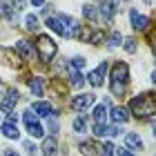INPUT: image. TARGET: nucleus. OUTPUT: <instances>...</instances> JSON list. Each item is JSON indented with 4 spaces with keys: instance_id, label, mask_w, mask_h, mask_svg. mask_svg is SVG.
<instances>
[{
    "instance_id": "a211bd4d",
    "label": "nucleus",
    "mask_w": 156,
    "mask_h": 156,
    "mask_svg": "<svg viewBox=\"0 0 156 156\" xmlns=\"http://www.w3.org/2000/svg\"><path fill=\"white\" fill-rule=\"evenodd\" d=\"M91 114H94V123L96 125H105V120H107V107H105V105H96Z\"/></svg>"
},
{
    "instance_id": "4468645a",
    "label": "nucleus",
    "mask_w": 156,
    "mask_h": 156,
    "mask_svg": "<svg viewBox=\"0 0 156 156\" xmlns=\"http://www.w3.org/2000/svg\"><path fill=\"white\" fill-rule=\"evenodd\" d=\"M116 0H103L101 2V13H103V18L105 20H112L114 18V13H116Z\"/></svg>"
},
{
    "instance_id": "20e7f679",
    "label": "nucleus",
    "mask_w": 156,
    "mask_h": 156,
    "mask_svg": "<svg viewBox=\"0 0 156 156\" xmlns=\"http://www.w3.org/2000/svg\"><path fill=\"white\" fill-rule=\"evenodd\" d=\"M112 80L114 83H123L127 85V80H129V67H127V62L118 60L114 67H112Z\"/></svg>"
},
{
    "instance_id": "6ab92c4d",
    "label": "nucleus",
    "mask_w": 156,
    "mask_h": 156,
    "mask_svg": "<svg viewBox=\"0 0 156 156\" xmlns=\"http://www.w3.org/2000/svg\"><path fill=\"white\" fill-rule=\"evenodd\" d=\"M2 134H5L7 138H18V136H20L18 125H13V123H2Z\"/></svg>"
},
{
    "instance_id": "c756f323",
    "label": "nucleus",
    "mask_w": 156,
    "mask_h": 156,
    "mask_svg": "<svg viewBox=\"0 0 156 156\" xmlns=\"http://www.w3.org/2000/svg\"><path fill=\"white\" fill-rule=\"evenodd\" d=\"M23 116H25V125H34V123H38V116L34 114L31 109H27V112H25Z\"/></svg>"
},
{
    "instance_id": "2eb2a0df",
    "label": "nucleus",
    "mask_w": 156,
    "mask_h": 156,
    "mask_svg": "<svg viewBox=\"0 0 156 156\" xmlns=\"http://www.w3.org/2000/svg\"><path fill=\"white\" fill-rule=\"evenodd\" d=\"M31 112H34L36 116H49V114H56V112H54V107H51V103H45V101L34 103Z\"/></svg>"
},
{
    "instance_id": "4be33fe9",
    "label": "nucleus",
    "mask_w": 156,
    "mask_h": 156,
    "mask_svg": "<svg viewBox=\"0 0 156 156\" xmlns=\"http://www.w3.org/2000/svg\"><path fill=\"white\" fill-rule=\"evenodd\" d=\"M29 89H31V94H34V96H42V80L34 76L31 80H29Z\"/></svg>"
},
{
    "instance_id": "423d86ee",
    "label": "nucleus",
    "mask_w": 156,
    "mask_h": 156,
    "mask_svg": "<svg viewBox=\"0 0 156 156\" xmlns=\"http://www.w3.org/2000/svg\"><path fill=\"white\" fill-rule=\"evenodd\" d=\"M16 51L20 54V58H23V60H31L34 56H36V49H34V45L29 40H18L16 42Z\"/></svg>"
},
{
    "instance_id": "a878e982",
    "label": "nucleus",
    "mask_w": 156,
    "mask_h": 156,
    "mask_svg": "<svg viewBox=\"0 0 156 156\" xmlns=\"http://www.w3.org/2000/svg\"><path fill=\"white\" fill-rule=\"evenodd\" d=\"M74 129L76 132H85V129H87V116H78L74 120Z\"/></svg>"
},
{
    "instance_id": "39448f33",
    "label": "nucleus",
    "mask_w": 156,
    "mask_h": 156,
    "mask_svg": "<svg viewBox=\"0 0 156 156\" xmlns=\"http://www.w3.org/2000/svg\"><path fill=\"white\" fill-rule=\"evenodd\" d=\"M0 16L7 18L9 23H16L18 20V9L13 5V0H0Z\"/></svg>"
},
{
    "instance_id": "bb28decb",
    "label": "nucleus",
    "mask_w": 156,
    "mask_h": 156,
    "mask_svg": "<svg viewBox=\"0 0 156 156\" xmlns=\"http://www.w3.org/2000/svg\"><path fill=\"white\" fill-rule=\"evenodd\" d=\"M120 42H123V36H120L118 31H114V34H112V36H109L107 45H109V49H114V47H118V45H120Z\"/></svg>"
},
{
    "instance_id": "473e14b6",
    "label": "nucleus",
    "mask_w": 156,
    "mask_h": 156,
    "mask_svg": "<svg viewBox=\"0 0 156 156\" xmlns=\"http://www.w3.org/2000/svg\"><path fill=\"white\" fill-rule=\"evenodd\" d=\"M72 65H74V69L85 67V58H83V56H74V58H72Z\"/></svg>"
},
{
    "instance_id": "9d476101",
    "label": "nucleus",
    "mask_w": 156,
    "mask_h": 156,
    "mask_svg": "<svg viewBox=\"0 0 156 156\" xmlns=\"http://www.w3.org/2000/svg\"><path fill=\"white\" fill-rule=\"evenodd\" d=\"M47 27L51 31H56L58 36H62V38H69V31H67V27L60 23V18H47Z\"/></svg>"
},
{
    "instance_id": "aec40b11",
    "label": "nucleus",
    "mask_w": 156,
    "mask_h": 156,
    "mask_svg": "<svg viewBox=\"0 0 156 156\" xmlns=\"http://www.w3.org/2000/svg\"><path fill=\"white\" fill-rule=\"evenodd\" d=\"M83 13H85V18L91 20V23H98V20H101V16H98V11H96L94 5H85L83 7Z\"/></svg>"
},
{
    "instance_id": "393cba45",
    "label": "nucleus",
    "mask_w": 156,
    "mask_h": 156,
    "mask_svg": "<svg viewBox=\"0 0 156 156\" xmlns=\"http://www.w3.org/2000/svg\"><path fill=\"white\" fill-rule=\"evenodd\" d=\"M47 129L51 132V134L58 132V116H56V114H49L47 116Z\"/></svg>"
},
{
    "instance_id": "4c0bfd02",
    "label": "nucleus",
    "mask_w": 156,
    "mask_h": 156,
    "mask_svg": "<svg viewBox=\"0 0 156 156\" xmlns=\"http://www.w3.org/2000/svg\"><path fill=\"white\" fill-rule=\"evenodd\" d=\"M5 156H20V154H16L13 150H5Z\"/></svg>"
},
{
    "instance_id": "7ed1b4c3",
    "label": "nucleus",
    "mask_w": 156,
    "mask_h": 156,
    "mask_svg": "<svg viewBox=\"0 0 156 156\" xmlns=\"http://www.w3.org/2000/svg\"><path fill=\"white\" fill-rule=\"evenodd\" d=\"M94 94H80V96H74L72 103H69V107H72L74 112H87V107H91L94 105Z\"/></svg>"
},
{
    "instance_id": "f03ea898",
    "label": "nucleus",
    "mask_w": 156,
    "mask_h": 156,
    "mask_svg": "<svg viewBox=\"0 0 156 156\" xmlns=\"http://www.w3.org/2000/svg\"><path fill=\"white\" fill-rule=\"evenodd\" d=\"M56 51H58V47H56V42L51 36H45V34H40L38 36V42H36V56L45 62V65H49V62L54 60Z\"/></svg>"
},
{
    "instance_id": "72a5a7b5",
    "label": "nucleus",
    "mask_w": 156,
    "mask_h": 156,
    "mask_svg": "<svg viewBox=\"0 0 156 156\" xmlns=\"http://www.w3.org/2000/svg\"><path fill=\"white\" fill-rule=\"evenodd\" d=\"M25 150H27V154H36L38 152V147L31 143V140H25Z\"/></svg>"
},
{
    "instance_id": "f704fd0d",
    "label": "nucleus",
    "mask_w": 156,
    "mask_h": 156,
    "mask_svg": "<svg viewBox=\"0 0 156 156\" xmlns=\"http://www.w3.org/2000/svg\"><path fill=\"white\" fill-rule=\"evenodd\" d=\"M7 114H9V116H7V123L18 125V114H16V112H7Z\"/></svg>"
},
{
    "instance_id": "e433bc0d",
    "label": "nucleus",
    "mask_w": 156,
    "mask_h": 156,
    "mask_svg": "<svg viewBox=\"0 0 156 156\" xmlns=\"http://www.w3.org/2000/svg\"><path fill=\"white\" fill-rule=\"evenodd\" d=\"M13 5H16V9H23V7H25V0H13Z\"/></svg>"
},
{
    "instance_id": "b1692460",
    "label": "nucleus",
    "mask_w": 156,
    "mask_h": 156,
    "mask_svg": "<svg viewBox=\"0 0 156 156\" xmlns=\"http://www.w3.org/2000/svg\"><path fill=\"white\" fill-rule=\"evenodd\" d=\"M25 27H27V29H29V31H36L38 27H40V25H38V18L34 16V13H29V16L25 18Z\"/></svg>"
},
{
    "instance_id": "1a4fd4ad",
    "label": "nucleus",
    "mask_w": 156,
    "mask_h": 156,
    "mask_svg": "<svg viewBox=\"0 0 156 156\" xmlns=\"http://www.w3.org/2000/svg\"><path fill=\"white\" fill-rule=\"evenodd\" d=\"M125 147L129 152H143V140H140L138 134L132 132V134H127V136H125Z\"/></svg>"
},
{
    "instance_id": "c85d7f7f",
    "label": "nucleus",
    "mask_w": 156,
    "mask_h": 156,
    "mask_svg": "<svg viewBox=\"0 0 156 156\" xmlns=\"http://www.w3.org/2000/svg\"><path fill=\"white\" fill-rule=\"evenodd\" d=\"M112 94H114V96H123V94H125V85L112 80Z\"/></svg>"
},
{
    "instance_id": "f257e3e1",
    "label": "nucleus",
    "mask_w": 156,
    "mask_h": 156,
    "mask_svg": "<svg viewBox=\"0 0 156 156\" xmlns=\"http://www.w3.org/2000/svg\"><path fill=\"white\" fill-rule=\"evenodd\" d=\"M136 118H150V123H154V114H156V98L152 91L138 94L129 101V109Z\"/></svg>"
},
{
    "instance_id": "ea45409f",
    "label": "nucleus",
    "mask_w": 156,
    "mask_h": 156,
    "mask_svg": "<svg viewBox=\"0 0 156 156\" xmlns=\"http://www.w3.org/2000/svg\"><path fill=\"white\" fill-rule=\"evenodd\" d=\"M145 2H152V0H145Z\"/></svg>"
},
{
    "instance_id": "2f4dec72",
    "label": "nucleus",
    "mask_w": 156,
    "mask_h": 156,
    "mask_svg": "<svg viewBox=\"0 0 156 156\" xmlns=\"http://www.w3.org/2000/svg\"><path fill=\"white\" fill-rule=\"evenodd\" d=\"M101 150H103V156H114V150H116V147L112 145V143H105V145H101Z\"/></svg>"
},
{
    "instance_id": "c9c22d12",
    "label": "nucleus",
    "mask_w": 156,
    "mask_h": 156,
    "mask_svg": "<svg viewBox=\"0 0 156 156\" xmlns=\"http://www.w3.org/2000/svg\"><path fill=\"white\" fill-rule=\"evenodd\" d=\"M118 156H134L129 150H127V147H125V150H123V147H120V150H118Z\"/></svg>"
},
{
    "instance_id": "0eeeda50",
    "label": "nucleus",
    "mask_w": 156,
    "mask_h": 156,
    "mask_svg": "<svg viewBox=\"0 0 156 156\" xmlns=\"http://www.w3.org/2000/svg\"><path fill=\"white\" fill-rule=\"evenodd\" d=\"M129 18H132V27H134L136 31H145L147 27H150V18H147V16H140L136 9H132Z\"/></svg>"
},
{
    "instance_id": "cd10ccee",
    "label": "nucleus",
    "mask_w": 156,
    "mask_h": 156,
    "mask_svg": "<svg viewBox=\"0 0 156 156\" xmlns=\"http://www.w3.org/2000/svg\"><path fill=\"white\" fill-rule=\"evenodd\" d=\"M87 40L91 42V45H101V42L105 40V34H103V31H94V34H91V36H89Z\"/></svg>"
},
{
    "instance_id": "dca6fc26",
    "label": "nucleus",
    "mask_w": 156,
    "mask_h": 156,
    "mask_svg": "<svg viewBox=\"0 0 156 156\" xmlns=\"http://www.w3.org/2000/svg\"><path fill=\"white\" fill-rule=\"evenodd\" d=\"M107 116H112V120H114L116 125H120V123H127V120H129V112H127V107H114L112 114H107Z\"/></svg>"
},
{
    "instance_id": "7c9ffc66",
    "label": "nucleus",
    "mask_w": 156,
    "mask_h": 156,
    "mask_svg": "<svg viewBox=\"0 0 156 156\" xmlns=\"http://www.w3.org/2000/svg\"><path fill=\"white\" fill-rule=\"evenodd\" d=\"M125 51H127V54H134V51H136V40H134V38H127V40H125Z\"/></svg>"
},
{
    "instance_id": "412c9836",
    "label": "nucleus",
    "mask_w": 156,
    "mask_h": 156,
    "mask_svg": "<svg viewBox=\"0 0 156 156\" xmlns=\"http://www.w3.org/2000/svg\"><path fill=\"white\" fill-rule=\"evenodd\" d=\"M27 132H29L31 138H42V136H45V129H42V125H38V123L27 125Z\"/></svg>"
},
{
    "instance_id": "f8f14e48",
    "label": "nucleus",
    "mask_w": 156,
    "mask_h": 156,
    "mask_svg": "<svg viewBox=\"0 0 156 156\" xmlns=\"http://www.w3.org/2000/svg\"><path fill=\"white\" fill-rule=\"evenodd\" d=\"M18 98H20L18 91L9 89V91H7V98L0 103V109H2V112H13V103H18Z\"/></svg>"
},
{
    "instance_id": "f3484780",
    "label": "nucleus",
    "mask_w": 156,
    "mask_h": 156,
    "mask_svg": "<svg viewBox=\"0 0 156 156\" xmlns=\"http://www.w3.org/2000/svg\"><path fill=\"white\" fill-rule=\"evenodd\" d=\"M42 154L45 156H58V143H56V138L42 140Z\"/></svg>"
},
{
    "instance_id": "ddd939ff",
    "label": "nucleus",
    "mask_w": 156,
    "mask_h": 156,
    "mask_svg": "<svg viewBox=\"0 0 156 156\" xmlns=\"http://www.w3.org/2000/svg\"><path fill=\"white\" fill-rule=\"evenodd\" d=\"M80 152L85 156H103L101 145H96L94 140H85V143H80Z\"/></svg>"
},
{
    "instance_id": "6e6552de",
    "label": "nucleus",
    "mask_w": 156,
    "mask_h": 156,
    "mask_svg": "<svg viewBox=\"0 0 156 156\" xmlns=\"http://www.w3.org/2000/svg\"><path fill=\"white\" fill-rule=\"evenodd\" d=\"M105 72H107V62H101V67H98V69H94V72L87 74V80L94 85V87H101V85H103V76H105Z\"/></svg>"
},
{
    "instance_id": "58836bf2",
    "label": "nucleus",
    "mask_w": 156,
    "mask_h": 156,
    "mask_svg": "<svg viewBox=\"0 0 156 156\" xmlns=\"http://www.w3.org/2000/svg\"><path fill=\"white\" fill-rule=\"evenodd\" d=\"M42 2H45V0H31V5H34V7H40Z\"/></svg>"
},
{
    "instance_id": "9b49d317",
    "label": "nucleus",
    "mask_w": 156,
    "mask_h": 156,
    "mask_svg": "<svg viewBox=\"0 0 156 156\" xmlns=\"http://www.w3.org/2000/svg\"><path fill=\"white\" fill-rule=\"evenodd\" d=\"M94 134L98 138H112V136H118V127H109V125H94Z\"/></svg>"
},
{
    "instance_id": "5701e85b",
    "label": "nucleus",
    "mask_w": 156,
    "mask_h": 156,
    "mask_svg": "<svg viewBox=\"0 0 156 156\" xmlns=\"http://www.w3.org/2000/svg\"><path fill=\"white\" fill-rule=\"evenodd\" d=\"M69 78H72V85H74V87H83L85 78H83V74L78 72V69H72V72H69Z\"/></svg>"
}]
</instances>
